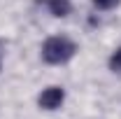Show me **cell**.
I'll use <instances>...</instances> for the list:
<instances>
[{"label": "cell", "instance_id": "3957f363", "mask_svg": "<svg viewBox=\"0 0 121 119\" xmlns=\"http://www.w3.org/2000/svg\"><path fill=\"white\" fill-rule=\"evenodd\" d=\"M54 16H68L70 14V0H49L47 2Z\"/></svg>", "mask_w": 121, "mask_h": 119}, {"label": "cell", "instance_id": "5b68a950", "mask_svg": "<svg viewBox=\"0 0 121 119\" xmlns=\"http://www.w3.org/2000/svg\"><path fill=\"white\" fill-rule=\"evenodd\" d=\"M121 0H93V5L98 7V9H112V7H117Z\"/></svg>", "mask_w": 121, "mask_h": 119}, {"label": "cell", "instance_id": "6da1fadb", "mask_svg": "<svg viewBox=\"0 0 121 119\" xmlns=\"http://www.w3.org/2000/svg\"><path fill=\"white\" fill-rule=\"evenodd\" d=\"M77 54V45L65 37V35H54L49 37L44 45H42V56H44L47 63H54V65H60V63H68Z\"/></svg>", "mask_w": 121, "mask_h": 119}, {"label": "cell", "instance_id": "7a4b0ae2", "mask_svg": "<svg viewBox=\"0 0 121 119\" xmlns=\"http://www.w3.org/2000/svg\"><path fill=\"white\" fill-rule=\"evenodd\" d=\"M63 98H65V91L60 89V87H49V89H44L40 93L37 103H40V107H44V110H56V107H60Z\"/></svg>", "mask_w": 121, "mask_h": 119}, {"label": "cell", "instance_id": "277c9868", "mask_svg": "<svg viewBox=\"0 0 121 119\" xmlns=\"http://www.w3.org/2000/svg\"><path fill=\"white\" fill-rule=\"evenodd\" d=\"M109 68H112L114 73H121V47L112 54V59H109Z\"/></svg>", "mask_w": 121, "mask_h": 119}]
</instances>
